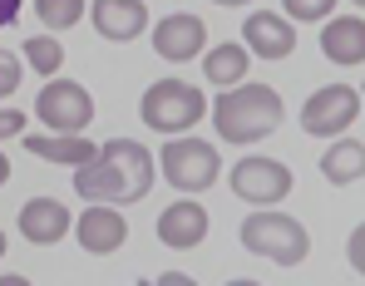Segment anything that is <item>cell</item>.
<instances>
[{
    "label": "cell",
    "mask_w": 365,
    "mask_h": 286,
    "mask_svg": "<svg viewBox=\"0 0 365 286\" xmlns=\"http://www.w3.org/2000/svg\"><path fill=\"white\" fill-rule=\"evenodd\" d=\"M0 257H5V232H0Z\"/></svg>",
    "instance_id": "31"
},
{
    "label": "cell",
    "mask_w": 365,
    "mask_h": 286,
    "mask_svg": "<svg viewBox=\"0 0 365 286\" xmlns=\"http://www.w3.org/2000/svg\"><path fill=\"white\" fill-rule=\"evenodd\" d=\"M25 59H30V69H35V74H60L64 45L55 40V35H30V40H25Z\"/></svg>",
    "instance_id": "19"
},
{
    "label": "cell",
    "mask_w": 365,
    "mask_h": 286,
    "mask_svg": "<svg viewBox=\"0 0 365 286\" xmlns=\"http://www.w3.org/2000/svg\"><path fill=\"white\" fill-rule=\"evenodd\" d=\"M35 118L50 128V133H84L89 118H94V99L84 84L74 79H50L35 99Z\"/></svg>",
    "instance_id": "7"
},
{
    "label": "cell",
    "mask_w": 365,
    "mask_h": 286,
    "mask_svg": "<svg viewBox=\"0 0 365 286\" xmlns=\"http://www.w3.org/2000/svg\"><path fill=\"white\" fill-rule=\"evenodd\" d=\"M74 242L89 252V257H109L128 242V223H123L119 208L109 203H89L79 218H74Z\"/></svg>",
    "instance_id": "9"
},
{
    "label": "cell",
    "mask_w": 365,
    "mask_h": 286,
    "mask_svg": "<svg viewBox=\"0 0 365 286\" xmlns=\"http://www.w3.org/2000/svg\"><path fill=\"white\" fill-rule=\"evenodd\" d=\"M212 104L202 99V89L197 84H187V79H158V84H148L143 89V99H138V114L143 123L153 128V133H187V128H197V118L207 114Z\"/></svg>",
    "instance_id": "3"
},
{
    "label": "cell",
    "mask_w": 365,
    "mask_h": 286,
    "mask_svg": "<svg viewBox=\"0 0 365 286\" xmlns=\"http://www.w3.org/2000/svg\"><path fill=\"white\" fill-rule=\"evenodd\" d=\"M346 257H351V267L365 277V223L356 232H351V242H346Z\"/></svg>",
    "instance_id": "24"
},
{
    "label": "cell",
    "mask_w": 365,
    "mask_h": 286,
    "mask_svg": "<svg viewBox=\"0 0 365 286\" xmlns=\"http://www.w3.org/2000/svg\"><path fill=\"white\" fill-rule=\"evenodd\" d=\"M212 5H247V0H212Z\"/></svg>",
    "instance_id": "30"
},
{
    "label": "cell",
    "mask_w": 365,
    "mask_h": 286,
    "mask_svg": "<svg viewBox=\"0 0 365 286\" xmlns=\"http://www.w3.org/2000/svg\"><path fill=\"white\" fill-rule=\"evenodd\" d=\"M351 5H365V0H351Z\"/></svg>",
    "instance_id": "32"
},
{
    "label": "cell",
    "mask_w": 365,
    "mask_h": 286,
    "mask_svg": "<svg viewBox=\"0 0 365 286\" xmlns=\"http://www.w3.org/2000/svg\"><path fill=\"white\" fill-rule=\"evenodd\" d=\"M227 286H262V282H252V277H237V282H227Z\"/></svg>",
    "instance_id": "29"
},
{
    "label": "cell",
    "mask_w": 365,
    "mask_h": 286,
    "mask_svg": "<svg viewBox=\"0 0 365 286\" xmlns=\"http://www.w3.org/2000/svg\"><path fill=\"white\" fill-rule=\"evenodd\" d=\"M158 168H163V183H168V188L197 198V193H207V188L222 178V158H217V148L202 143L197 133H178L173 143L158 148Z\"/></svg>",
    "instance_id": "5"
},
{
    "label": "cell",
    "mask_w": 365,
    "mask_h": 286,
    "mask_svg": "<svg viewBox=\"0 0 365 286\" xmlns=\"http://www.w3.org/2000/svg\"><path fill=\"white\" fill-rule=\"evenodd\" d=\"M20 5H25V0H0V30H5V25H15Z\"/></svg>",
    "instance_id": "25"
},
{
    "label": "cell",
    "mask_w": 365,
    "mask_h": 286,
    "mask_svg": "<svg viewBox=\"0 0 365 286\" xmlns=\"http://www.w3.org/2000/svg\"><path fill=\"white\" fill-rule=\"evenodd\" d=\"M25 148L35 158H45V163H60V168H84V163L99 158V143H89L79 133H30Z\"/></svg>",
    "instance_id": "16"
},
{
    "label": "cell",
    "mask_w": 365,
    "mask_h": 286,
    "mask_svg": "<svg viewBox=\"0 0 365 286\" xmlns=\"http://www.w3.org/2000/svg\"><path fill=\"white\" fill-rule=\"evenodd\" d=\"M148 188H153V153L143 143H133V138L99 143V158L74 168V193L89 198V203L123 208V203L148 198Z\"/></svg>",
    "instance_id": "1"
},
{
    "label": "cell",
    "mask_w": 365,
    "mask_h": 286,
    "mask_svg": "<svg viewBox=\"0 0 365 286\" xmlns=\"http://www.w3.org/2000/svg\"><path fill=\"white\" fill-rule=\"evenodd\" d=\"M84 10H89L84 0H35V15L50 25V35H55V30H69V25H79Z\"/></svg>",
    "instance_id": "20"
},
{
    "label": "cell",
    "mask_w": 365,
    "mask_h": 286,
    "mask_svg": "<svg viewBox=\"0 0 365 286\" xmlns=\"http://www.w3.org/2000/svg\"><path fill=\"white\" fill-rule=\"evenodd\" d=\"M242 247L252 252V257H262V262L297 267V262H306V252H311V237H306V228L297 223V218L262 208V213L242 218Z\"/></svg>",
    "instance_id": "4"
},
{
    "label": "cell",
    "mask_w": 365,
    "mask_h": 286,
    "mask_svg": "<svg viewBox=\"0 0 365 286\" xmlns=\"http://www.w3.org/2000/svg\"><path fill=\"white\" fill-rule=\"evenodd\" d=\"M282 94L272 84H237L212 99V128L222 143H262L282 123Z\"/></svg>",
    "instance_id": "2"
},
{
    "label": "cell",
    "mask_w": 365,
    "mask_h": 286,
    "mask_svg": "<svg viewBox=\"0 0 365 286\" xmlns=\"http://www.w3.org/2000/svg\"><path fill=\"white\" fill-rule=\"evenodd\" d=\"M0 286H35V282H30V277H20V272H5V277H0Z\"/></svg>",
    "instance_id": "27"
},
{
    "label": "cell",
    "mask_w": 365,
    "mask_h": 286,
    "mask_svg": "<svg viewBox=\"0 0 365 286\" xmlns=\"http://www.w3.org/2000/svg\"><path fill=\"white\" fill-rule=\"evenodd\" d=\"M25 123H30V118L20 114V109H0V143H5V138H20Z\"/></svg>",
    "instance_id": "23"
},
{
    "label": "cell",
    "mask_w": 365,
    "mask_h": 286,
    "mask_svg": "<svg viewBox=\"0 0 365 286\" xmlns=\"http://www.w3.org/2000/svg\"><path fill=\"white\" fill-rule=\"evenodd\" d=\"M207 208L202 203H192V198H178V203H168L163 213H158V242L163 247H173V252H187V247H197L202 237H207Z\"/></svg>",
    "instance_id": "12"
},
{
    "label": "cell",
    "mask_w": 365,
    "mask_h": 286,
    "mask_svg": "<svg viewBox=\"0 0 365 286\" xmlns=\"http://www.w3.org/2000/svg\"><path fill=\"white\" fill-rule=\"evenodd\" d=\"M247 69H252V50H247L242 40L212 45L207 59H202V74H207V84H217V89H237V84H247Z\"/></svg>",
    "instance_id": "17"
},
{
    "label": "cell",
    "mask_w": 365,
    "mask_h": 286,
    "mask_svg": "<svg viewBox=\"0 0 365 286\" xmlns=\"http://www.w3.org/2000/svg\"><path fill=\"white\" fill-rule=\"evenodd\" d=\"M153 286H197V282H192L187 272H163V277H158Z\"/></svg>",
    "instance_id": "26"
},
{
    "label": "cell",
    "mask_w": 365,
    "mask_h": 286,
    "mask_svg": "<svg viewBox=\"0 0 365 286\" xmlns=\"http://www.w3.org/2000/svg\"><path fill=\"white\" fill-rule=\"evenodd\" d=\"M321 173H326V183H336V188L361 183L365 178V143H356V138L341 133V138L321 153Z\"/></svg>",
    "instance_id": "18"
},
{
    "label": "cell",
    "mask_w": 365,
    "mask_h": 286,
    "mask_svg": "<svg viewBox=\"0 0 365 286\" xmlns=\"http://www.w3.org/2000/svg\"><path fill=\"white\" fill-rule=\"evenodd\" d=\"M361 99H365V89H361Z\"/></svg>",
    "instance_id": "33"
},
{
    "label": "cell",
    "mask_w": 365,
    "mask_h": 286,
    "mask_svg": "<svg viewBox=\"0 0 365 286\" xmlns=\"http://www.w3.org/2000/svg\"><path fill=\"white\" fill-rule=\"evenodd\" d=\"M20 79H25V64H20V55L0 50V99H10V94L20 89Z\"/></svg>",
    "instance_id": "22"
},
{
    "label": "cell",
    "mask_w": 365,
    "mask_h": 286,
    "mask_svg": "<svg viewBox=\"0 0 365 286\" xmlns=\"http://www.w3.org/2000/svg\"><path fill=\"white\" fill-rule=\"evenodd\" d=\"M5 183H10V158L0 153V188H5Z\"/></svg>",
    "instance_id": "28"
},
{
    "label": "cell",
    "mask_w": 365,
    "mask_h": 286,
    "mask_svg": "<svg viewBox=\"0 0 365 286\" xmlns=\"http://www.w3.org/2000/svg\"><path fill=\"white\" fill-rule=\"evenodd\" d=\"M89 20H94V30L104 40L128 45V40H138L148 30V5L143 0H94L89 5Z\"/></svg>",
    "instance_id": "13"
},
{
    "label": "cell",
    "mask_w": 365,
    "mask_h": 286,
    "mask_svg": "<svg viewBox=\"0 0 365 286\" xmlns=\"http://www.w3.org/2000/svg\"><path fill=\"white\" fill-rule=\"evenodd\" d=\"M242 45L252 50L257 59H287L297 50V25L287 20V15H272V10H257V15H247L242 25Z\"/></svg>",
    "instance_id": "11"
},
{
    "label": "cell",
    "mask_w": 365,
    "mask_h": 286,
    "mask_svg": "<svg viewBox=\"0 0 365 286\" xmlns=\"http://www.w3.org/2000/svg\"><path fill=\"white\" fill-rule=\"evenodd\" d=\"M232 193L242 198V203H257V208H272V203H282L287 193H292V168L287 163H277V158H242L237 168H232Z\"/></svg>",
    "instance_id": "8"
},
{
    "label": "cell",
    "mask_w": 365,
    "mask_h": 286,
    "mask_svg": "<svg viewBox=\"0 0 365 286\" xmlns=\"http://www.w3.org/2000/svg\"><path fill=\"white\" fill-rule=\"evenodd\" d=\"M153 50L168 59V64H182V59H192V55L207 50V25H202L197 15H187V10L163 15V20L153 25Z\"/></svg>",
    "instance_id": "10"
},
{
    "label": "cell",
    "mask_w": 365,
    "mask_h": 286,
    "mask_svg": "<svg viewBox=\"0 0 365 286\" xmlns=\"http://www.w3.org/2000/svg\"><path fill=\"white\" fill-rule=\"evenodd\" d=\"M321 55L331 64H365V20L361 15H331L321 25Z\"/></svg>",
    "instance_id": "15"
},
{
    "label": "cell",
    "mask_w": 365,
    "mask_h": 286,
    "mask_svg": "<svg viewBox=\"0 0 365 286\" xmlns=\"http://www.w3.org/2000/svg\"><path fill=\"white\" fill-rule=\"evenodd\" d=\"M361 114H365L361 89H351V84H326V89H316L302 104V128L311 138H341V133H351V123Z\"/></svg>",
    "instance_id": "6"
},
{
    "label": "cell",
    "mask_w": 365,
    "mask_h": 286,
    "mask_svg": "<svg viewBox=\"0 0 365 286\" xmlns=\"http://www.w3.org/2000/svg\"><path fill=\"white\" fill-rule=\"evenodd\" d=\"M282 10H287V20H331V10H336V0H282Z\"/></svg>",
    "instance_id": "21"
},
{
    "label": "cell",
    "mask_w": 365,
    "mask_h": 286,
    "mask_svg": "<svg viewBox=\"0 0 365 286\" xmlns=\"http://www.w3.org/2000/svg\"><path fill=\"white\" fill-rule=\"evenodd\" d=\"M69 228H74V218H69V208H64L60 198H30V203L20 208V232H25V242H35V247L64 242Z\"/></svg>",
    "instance_id": "14"
}]
</instances>
